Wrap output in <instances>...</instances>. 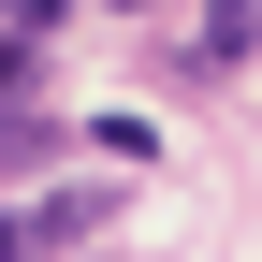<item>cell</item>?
<instances>
[{
	"instance_id": "obj_2",
	"label": "cell",
	"mask_w": 262,
	"mask_h": 262,
	"mask_svg": "<svg viewBox=\"0 0 262 262\" xmlns=\"http://www.w3.org/2000/svg\"><path fill=\"white\" fill-rule=\"evenodd\" d=\"M58 160V117H29V102H0V175H44Z\"/></svg>"
},
{
	"instance_id": "obj_3",
	"label": "cell",
	"mask_w": 262,
	"mask_h": 262,
	"mask_svg": "<svg viewBox=\"0 0 262 262\" xmlns=\"http://www.w3.org/2000/svg\"><path fill=\"white\" fill-rule=\"evenodd\" d=\"M0 262H58V233H44L29 204H0Z\"/></svg>"
},
{
	"instance_id": "obj_4",
	"label": "cell",
	"mask_w": 262,
	"mask_h": 262,
	"mask_svg": "<svg viewBox=\"0 0 262 262\" xmlns=\"http://www.w3.org/2000/svg\"><path fill=\"white\" fill-rule=\"evenodd\" d=\"M58 262H73V248H58Z\"/></svg>"
},
{
	"instance_id": "obj_1",
	"label": "cell",
	"mask_w": 262,
	"mask_h": 262,
	"mask_svg": "<svg viewBox=\"0 0 262 262\" xmlns=\"http://www.w3.org/2000/svg\"><path fill=\"white\" fill-rule=\"evenodd\" d=\"M248 44H262V15H248V0H204V29H189V58H204V73H233Z\"/></svg>"
}]
</instances>
